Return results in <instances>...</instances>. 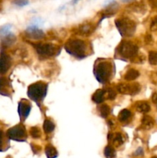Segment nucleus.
<instances>
[{
	"instance_id": "1",
	"label": "nucleus",
	"mask_w": 157,
	"mask_h": 158,
	"mask_svg": "<svg viewBox=\"0 0 157 158\" xmlns=\"http://www.w3.org/2000/svg\"><path fill=\"white\" fill-rule=\"evenodd\" d=\"M48 85L44 82H36L28 87V97L39 104L47 94Z\"/></svg>"
},
{
	"instance_id": "2",
	"label": "nucleus",
	"mask_w": 157,
	"mask_h": 158,
	"mask_svg": "<svg viewBox=\"0 0 157 158\" xmlns=\"http://www.w3.org/2000/svg\"><path fill=\"white\" fill-rule=\"evenodd\" d=\"M65 49L68 53L77 59H83L86 57V44L83 40H69L65 45Z\"/></svg>"
},
{
	"instance_id": "3",
	"label": "nucleus",
	"mask_w": 157,
	"mask_h": 158,
	"mask_svg": "<svg viewBox=\"0 0 157 158\" xmlns=\"http://www.w3.org/2000/svg\"><path fill=\"white\" fill-rule=\"evenodd\" d=\"M112 72V66L108 61H99L94 68V74L99 83H106L110 80Z\"/></svg>"
},
{
	"instance_id": "4",
	"label": "nucleus",
	"mask_w": 157,
	"mask_h": 158,
	"mask_svg": "<svg viewBox=\"0 0 157 158\" xmlns=\"http://www.w3.org/2000/svg\"><path fill=\"white\" fill-rule=\"evenodd\" d=\"M117 29L123 37H131L135 34L136 24L129 18H120L115 21Z\"/></svg>"
},
{
	"instance_id": "5",
	"label": "nucleus",
	"mask_w": 157,
	"mask_h": 158,
	"mask_svg": "<svg viewBox=\"0 0 157 158\" xmlns=\"http://www.w3.org/2000/svg\"><path fill=\"white\" fill-rule=\"evenodd\" d=\"M117 52L124 59H132L138 55L139 48L130 41H122L117 47Z\"/></svg>"
},
{
	"instance_id": "6",
	"label": "nucleus",
	"mask_w": 157,
	"mask_h": 158,
	"mask_svg": "<svg viewBox=\"0 0 157 158\" xmlns=\"http://www.w3.org/2000/svg\"><path fill=\"white\" fill-rule=\"evenodd\" d=\"M6 135L10 140H15V141H26L27 138L26 128L24 125L21 123L8 130Z\"/></svg>"
},
{
	"instance_id": "7",
	"label": "nucleus",
	"mask_w": 157,
	"mask_h": 158,
	"mask_svg": "<svg viewBox=\"0 0 157 158\" xmlns=\"http://www.w3.org/2000/svg\"><path fill=\"white\" fill-rule=\"evenodd\" d=\"M35 48L38 55L44 57L53 56L58 51V46L52 43H38L35 45Z\"/></svg>"
},
{
	"instance_id": "8",
	"label": "nucleus",
	"mask_w": 157,
	"mask_h": 158,
	"mask_svg": "<svg viewBox=\"0 0 157 158\" xmlns=\"http://www.w3.org/2000/svg\"><path fill=\"white\" fill-rule=\"evenodd\" d=\"M117 90L119 93L124 95L134 96L138 94L141 90V86L139 83H131V84H126V83H121L117 86Z\"/></svg>"
},
{
	"instance_id": "9",
	"label": "nucleus",
	"mask_w": 157,
	"mask_h": 158,
	"mask_svg": "<svg viewBox=\"0 0 157 158\" xmlns=\"http://www.w3.org/2000/svg\"><path fill=\"white\" fill-rule=\"evenodd\" d=\"M104 7L105 10L103 12V19L113 15L119 9L118 3L115 0H108V1H106V3L104 4Z\"/></svg>"
},
{
	"instance_id": "10",
	"label": "nucleus",
	"mask_w": 157,
	"mask_h": 158,
	"mask_svg": "<svg viewBox=\"0 0 157 158\" xmlns=\"http://www.w3.org/2000/svg\"><path fill=\"white\" fill-rule=\"evenodd\" d=\"M26 35L28 37L32 40H42L45 37V33L42 29H38V26H35V25H32V26H29L26 31Z\"/></svg>"
},
{
	"instance_id": "11",
	"label": "nucleus",
	"mask_w": 157,
	"mask_h": 158,
	"mask_svg": "<svg viewBox=\"0 0 157 158\" xmlns=\"http://www.w3.org/2000/svg\"><path fill=\"white\" fill-rule=\"evenodd\" d=\"M31 111V105L27 100H22L18 103V113L21 120H26Z\"/></svg>"
},
{
	"instance_id": "12",
	"label": "nucleus",
	"mask_w": 157,
	"mask_h": 158,
	"mask_svg": "<svg viewBox=\"0 0 157 158\" xmlns=\"http://www.w3.org/2000/svg\"><path fill=\"white\" fill-rule=\"evenodd\" d=\"M11 66V59L7 54H0V75L7 73Z\"/></svg>"
},
{
	"instance_id": "13",
	"label": "nucleus",
	"mask_w": 157,
	"mask_h": 158,
	"mask_svg": "<svg viewBox=\"0 0 157 158\" xmlns=\"http://www.w3.org/2000/svg\"><path fill=\"white\" fill-rule=\"evenodd\" d=\"M95 30V26L91 23H83V24L80 25L77 29V33L82 35H91L92 32Z\"/></svg>"
},
{
	"instance_id": "14",
	"label": "nucleus",
	"mask_w": 157,
	"mask_h": 158,
	"mask_svg": "<svg viewBox=\"0 0 157 158\" xmlns=\"http://www.w3.org/2000/svg\"><path fill=\"white\" fill-rule=\"evenodd\" d=\"M1 38V43L4 46H10L13 44L16 40V37L12 32H9L4 35L0 36Z\"/></svg>"
},
{
	"instance_id": "15",
	"label": "nucleus",
	"mask_w": 157,
	"mask_h": 158,
	"mask_svg": "<svg viewBox=\"0 0 157 158\" xmlns=\"http://www.w3.org/2000/svg\"><path fill=\"white\" fill-rule=\"evenodd\" d=\"M109 140L112 141V144L116 148L121 146L124 142L123 135L120 133H115L114 134H109Z\"/></svg>"
},
{
	"instance_id": "16",
	"label": "nucleus",
	"mask_w": 157,
	"mask_h": 158,
	"mask_svg": "<svg viewBox=\"0 0 157 158\" xmlns=\"http://www.w3.org/2000/svg\"><path fill=\"white\" fill-rule=\"evenodd\" d=\"M141 122V127L143 130L152 129L154 126V123H155L153 118L149 115H145L142 119Z\"/></svg>"
},
{
	"instance_id": "17",
	"label": "nucleus",
	"mask_w": 157,
	"mask_h": 158,
	"mask_svg": "<svg viewBox=\"0 0 157 158\" xmlns=\"http://www.w3.org/2000/svg\"><path fill=\"white\" fill-rule=\"evenodd\" d=\"M9 83L4 77H0V94L3 96H9Z\"/></svg>"
},
{
	"instance_id": "18",
	"label": "nucleus",
	"mask_w": 157,
	"mask_h": 158,
	"mask_svg": "<svg viewBox=\"0 0 157 158\" xmlns=\"http://www.w3.org/2000/svg\"><path fill=\"white\" fill-rule=\"evenodd\" d=\"M106 91L104 89H98L93 94L92 97V101L95 103H102L105 100Z\"/></svg>"
},
{
	"instance_id": "19",
	"label": "nucleus",
	"mask_w": 157,
	"mask_h": 158,
	"mask_svg": "<svg viewBox=\"0 0 157 158\" xmlns=\"http://www.w3.org/2000/svg\"><path fill=\"white\" fill-rule=\"evenodd\" d=\"M135 109L138 112L142 113V114H146L150 110V106L147 102L141 101L136 103L135 105Z\"/></svg>"
},
{
	"instance_id": "20",
	"label": "nucleus",
	"mask_w": 157,
	"mask_h": 158,
	"mask_svg": "<svg viewBox=\"0 0 157 158\" xmlns=\"http://www.w3.org/2000/svg\"><path fill=\"white\" fill-rule=\"evenodd\" d=\"M139 76V71H137L135 69H130L125 74L124 79L126 80H127V81H132V80H134L136 78H138Z\"/></svg>"
},
{
	"instance_id": "21",
	"label": "nucleus",
	"mask_w": 157,
	"mask_h": 158,
	"mask_svg": "<svg viewBox=\"0 0 157 158\" xmlns=\"http://www.w3.org/2000/svg\"><path fill=\"white\" fill-rule=\"evenodd\" d=\"M45 152H46V155L47 158H56L58 157V151L53 146L50 144L46 147Z\"/></svg>"
},
{
	"instance_id": "22",
	"label": "nucleus",
	"mask_w": 157,
	"mask_h": 158,
	"mask_svg": "<svg viewBox=\"0 0 157 158\" xmlns=\"http://www.w3.org/2000/svg\"><path fill=\"white\" fill-rule=\"evenodd\" d=\"M132 117V113L127 109H124L119 112L118 115V119L120 122H126Z\"/></svg>"
},
{
	"instance_id": "23",
	"label": "nucleus",
	"mask_w": 157,
	"mask_h": 158,
	"mask_svg": "<svg viewBox=\"0 0 157 158\" xmlns=\"http://www.w3.org/2000/svg\"><path fill=\"white\" fill-rule=\"evenodd\" d=\"M55 129V124L50 120H46L43 123V131L46 134H50Z\"/></svg>"
},
{
	"instance_id": "24",
	"label": "nucleus",
	"mask_w": 157,
	"mask_h": 158,
	"mask_svg": "<svg viewBox=\"0 0 157 158\" xmlns=\"http://www.w3.org/2000/svg\"><path fill=\"white\" fill-rule=\"evenodd\" d=\"M132 11L135 12H139V13H141V12H144L146 11V6L142 2H137L135 4H132L130 6Z\"/></svg>"
},
{
	"instance_id": "25",
	"label": "nucleus",
	"mask_w": 157,
	"mask_h": 158,
	"mask_svg": "<svg viewBox=\"0 0 157 158\" xmlns=\"http://www.w3.org/2000/svg\"><path fill=\"white\" fill-rule=\"evenodd\" d=\"M104 155L106 158H115L116 157V153L115 149L111 146L106 147L104 150Z\"/></svg>"
},
{
	"instance_id": "26",
	"label": "nucleus",
	"mask_w": 157,
	"mask_h": 158,
	"mask_svg": "<svg viewBox=\"0 0 157 158\" xmlns=\"http://www.w3.org/2000/svg\"><path fill=\"white\" fill-rule=\"evenodd\" d=\"M100 115L103 118H106L110 114V107L106 104H103L99 107Z\"/></svg>"
},
{
	"instance_id": "27",
	"label": "nucleus",
	"mask_w": 157,
	"mask_h": 158,
	"mask_svg": "<svg viewBox=\"0 0 157 158\" xmlns=\"http://www.w3.org/2000/svg\"><path fill=\"white\" fill-rule=\"evenodd\" d=\"M149 62L151 65H153V66L157 65V52L156 51H150V52H149Z\"/></svg>"
},
{
	"instance_id": "28",
	"label": "nucleus",
	"mask_w": 157,
	"mask_h": 158,
	"mask_svg": "<svg viewBox=\"0 0 157 158\" xmlns=\"http://www.w3.org/2000/svg\"><path fill=\"white\" fill-rule=\"evenodd\" d=\"M30 135L33 138L37 139L41 137V131L37 127H33L30 130Z\"/></svg>"
},
{
	"instance_id": "29",
	"label": "nucleus",
	"mask_w": 157,
	"mask_h": 158,
	"mask_svg": "<svg viewBox=\"0 0 157 158\" xmlns=\"http://www.w3.org/2000/svg\"><path fill=\"white\" fill-rule=\"evenodd\" d=\"M12 26L11 24H6L2 26L1 27H0V36L10 32V29L11 28H12Z\"/></svg>"
},
{
	"instance_id": "30",
	"label": "nucleus",
	"mask_w": 157,
	"mask_h": 158,
	"mask_svg": "<svg viewBox=\"0 0 157 158\" xmlns=\"http://www.w3.org/2000/svg\"><path fill=\"white\" fill-rule=\"evenodd\" d=\"M106 95H107V98L109 99V100H112L115 98V97H116V93H115V91L113 89H112V88H109L107 91H106Z\"/></svg>"
},
{
	"instance_id": "31",
	"label": "nucleus",
	"mask_w": 157,
	"mask_h": 158,
	"mask_svg": "<svg viewBox=\"0 0 157 158\" xmlns=\"http://www.w3.org/2000/svg\"><path fill=\"white\" fill-rule=\"evenodd\" d=\"M13 3L17 6L23 7V6H27L29 3V0H13Z\"/></svg>"
},
{
	"instance_id": "32",
	"label": "nucleus",
	"mask_w": 157,
	"mask_h": 158,
	"mask_svg": "<svg viewBox=\"0 0 157 158\" xmlns=\"http://www.w3.org/2000/svg\"><path fill=\"white\" fill-rule=\"evenodd\" d=\"M150 29L152 31H157V15L154 17L151 21Z\"/></svg>"
},
{
	"instance_id": "33",
	"label": "nucleus",
	"mask_w": 157,
	"mask_h": 158,
	"mask_svg": "<svg viewBox=\"0 0 157 158\" xmlns=\"http://www.w3.org/2000/svg\"><path fill=\"white\" fill-rule=\"evenodd\" d=\"M3 143H4V133L0 130V151H2V149Z\"/></svg>"
},
{
	"instance_id": "34",
	"label": "nucleus",
	"mask_w": 157,
	"mask_h": 158,
	"mask_svg": "<svg viewBox=\"0 0 157 158\" xmlns=\"http://www.w3.org/2000/svg\"><path fill=\"white\" fill-rule=\"evenodd\" d=\"M134 154H135V156H142V155H143V148H139L138 149H137L136 151H135Z\"/></svg>"
},
{
	"instance_id": "35",
	"label": "nucleus",
	"mask_w": 157,
	"mask_h": 158,
	"mask_svg": "<svg viewBox=\"0 0 157 158\" xmlns=\"http://www.w3.org/2000/svg\"><path fill=\"white\" fill-rule=\"evenodd\" d=\"M149 2L152 8H157V0H149Z\"/></svg>"
},
{
	"instance_id": "36",
	"label": "nucleus",
	"mask_w": 157,
	"mask_h": 158,
	"mask_svg": "<svg viewBox=\"0 0 157 158\" xmlns=\"http://www.w3.org/2000/svg\"><path fill=\"white\" fill-rule=\"evenodd\" d=\"M145 40H146V43H147V44H150V43H152V36H151V35H146Z\"/></svg>"
},
{
	"instance_id": "37",
	"label": "nucleus",
	"mask_w": 157,
	"mask_h": 158,
	"mask_svg": "<svg viewBox=\"0 0 157 158\" xmlns=\"http://www.w3.org/2000/svg\"><path fill=\"white\" fill-rule=\"evenodd\" d=\"M152 101L157 104V93H154L152 96Z\"/></svg>"
},
{
	"instance_id": "38",
	"label": "nucleus",
	"mask_w": 157,
	"mask_h": 158,
	"mask_svg": "<svg viewBox=\"0 0 157 158\" xmlns=\"http://www.w3.org/2000/svg\"><path fill=\"white\" fill-rule=\"evenodd\" d=\"M122 1H123V2H129L132 1V0H122Z\"/></svg>"
},
{
	"instance_id": "39",
	"label": "nucleus",
	"mask_w": 157,
	"mask_h": 158,
	"mask_svg": "<svg viewBox=\"0 0 157 158\" xmlns=\"http://www.w3.org/2000/svg\"><path fill=\"white\" fill-rule=\"evenodd\" d=\"M152 158H157V157H153Z\"/></svg>"
}]
</instances>
